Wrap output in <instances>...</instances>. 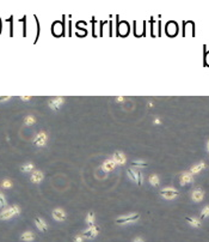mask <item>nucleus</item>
<instances>
[{
	"instance_id": "obj_1",
	"label": "nucleus",
	"mask_w": 209,
	"mask_h": 242,
	"mask_svg": "<svg viewBox=\"0 0 209 242\" xmlns=\"http://www.w3.org/2000/svg\"><path fill=\"white\" fill-rule=\"evenodd\" d=\"M21 212H22L21 206L17 205V204H13L11 206H7V208H5L4 210H1V212H0V220H11V218H13V217H16V216H19Z\"/></svg>"
},
{
	"instance_id": "obj_2",
	"label": "nucleus",
	"mask_w": 209,
	"mask_h": 242,
	"mask_svg": "<svg viewBox=\"0 0 209 242\" xmlns=\"http://www.w3.org/2000/svg\"><path fill=\"white\" fill-rule=\"evenodd\" d=\"M139 220H140V215L137 212H130V213H127V215L118 216L115 220V223L118 224V225H127V224L135 223V222H137Z\"/></svg>"
},
{
	"instance_id": "obj_3",
	"label": "nucleus",
	"mask_w": 209,
	"mask_h": 242,
	"mask_svg": "<svg viewBox=\"0 0 209 242\" xmlns=\"http://www.w3.org/2000/svg\"><path fill=\"white\" fill-rule=\"evenodd\" d=\"M127 176L129 177L130 181L135 182L137 186H142L143 176H142V173H141V171H139V170H136V169H134V168H129V169L127 170Z\"/></svg>"
},
{
	"instance_id": "obj_4",
	"label": "nucleus",
	"mask_w": 209,
	"mask_h": 242,
	"mask_svg": "<svg viewBox=\"0 0 209 242\" xmlns=\"http://www.w3.org/2000/svg\"><path fill=\"white\" fill-rule=\"evenodd\" d=\"M33 143L36 147H44L48 143V134L44 131H40L33 139Z\"/></svg>"
},
{
	"instance_id": "obj_5",
	"label": "nucleus",
	"mask_w": 209,
	"mask_h": 242,
	"mask_svg": "<svg viewBox=\"0 0 209 242\" xmlns=\"http://www.w3.org/2000/svg\"><path fill=\"white\" fill-rule=\"evenodd\" d=\"M64 104H65V97H61V96H56V97H52L48 99V107L54 111L61 109Z\"/></svg>"
},
{
	"instance_id": "obj_6",
	"label": "nucleus",
	"mask_w": 209,
	"mask_h": 242,
	"mask_svg": "<svg viewBox=\"0 0 209 242\" xmlns=\"http://www.w3.org/2000/svg\"><path fill=\"white\" fill-rule=\"evenodd\" d=\"M159 193H160V196H161L164 199H166V200H172V199L177 198V197L179 196V192L177 191L176 188H173V187L163 188Z\"/></svg>"
},
{
	"instance_id": "obj_7",
	"label": "nucleus",
	"mask_w": 209,
	"mask_h": 242,
	"mask_svg": "<svg viewBox=\"0 0 209 242\" xmlns=\"http://www.w3.org/2000/svg\"><path fill=\"white\" fill-rule=\"evenodd\" d=\"M99 232H100V227L97 225V224H95V225H91V227H88L87 229H85V230L83 231V236L85 239L92 240V239H95V237L98 236Z\"/></svg>"
},
{
	"instance_id": "obj_8",
	"label": "nucleus",
	"mask_w": 209,
	"mask_h": 242,
	"mask_svg": "<svg viewBox=\"0 0 209 242\" xmlns=\"http://www.w3.org/2000/svg\"><path fill=\"white\" fill-rule=\"evenodd\" d=\"M112 159L116 163V165H124L127 163V156L122 151H115L112 155Z\"/></svg>"
},
{
	"instance_id": "obj_9",
	"label": "nucleus",
	"mask_w": 209,
	"mask_h": 242,
	"mask_svg": "<svg viewBox=\"0 0 209 242\" xmlns=\"http://www.w3.org/2000/svg\"><path fill=\"white\" fill-rule=\"evenodd\" d=\"M53 218L56 220V222H64V220H66L67 218V213L66 211L64 209H61V208H55V209L53 210Z\"/></svg>"
},
{
	"instance_id": "obj_10",
	"label": "nucleus",
	"mask_w": 209,
	"mask_h": 242,
	"mask_svg": "<svg viewBox=\"0 0 209 242\" xmlns=\"http://www.w3.org/2000/svg\"><path fill=\"white\" fill-rule=\"evenodd\" d=\"M43 179H44L43 171H41L38 169H35L33 173H31V175H30V181L33 184H41L43 181Z\"/></svg>"
},
{
	"instance_id": "obj_11",
	"label": "nucleus",
	"mask_w": 209,
	"mask_h": 242,
	"mask_svg": "<svg viewBox=\"0 0 209 242\" xmlns=\"http://www.w3.org/2000/svg\"><path fill=\"white\" fill-rule=\"evenodd\" d=\"M179 181H180V185L182 186H185V185H190L194 182V175H191L189 171H183L180 176H179Z\"/></svg>"
},
{
	"instance_id": "obj_12",
	"label": "nucleus",
	"mask_w": 209,
	"mask_h": 242,
	"mask_svg": "<svg viewBox=\"0 0 209 242\" xmlns=\"http://www.w3.org/2000/svg\"><path fill=\"white\" fill-rule=\"evenodd\" d=\"M207 168V164H206V162H203V161H201V162H198L196 164H194L191 168H190V170H189V173L191 174V175H197L199 174L202 170H204Z\"/></svg>"
},
{
	"instance_id": "obj_13",
	"label": "nucleus",
	"mask_w": 209,
	"mask_h": 242,
	"mask_svg": "<svg viewBox=\"0 0 209 242\" xmlns=\"http://www.w3.org/2000/svg\"><path fill=\"white\" fill-rule=\"evenodd\" d=\"M204 198V191L202 188H195L191 193V199L195 203H201Z\"/></svg>"
},
{
	"instance_id": "obj_14",
	"label": "nucleus",
	"mask_w": 209,
	"mask_h": 242,
	"mask_svg": "<svg viewBox=\"0 0 209 242\" xmlns=\"http://www.w3.org/2000/svg\"><path fill=\"white\" fill-rule=\"evenodd\" d=\"M35 225H36V228H37L40 231L48 230V223H47L42 217H40V216L35 217Z\"/></svg>"
},
{
	"instance_id": "obj_15",
	"label": "nucleus",
	"mask_w": 209,
	"mask_h": 242,
	"mask_svg": "<svg viewBox=\"0 0 209 242\" xmlns=\"http://www.w3.org/2000/svg\"><path fill=\"white\" fill-rule=\"evenodd\" d=\"M115 168H116V163L114 162L112 158H106V159L103 162V164H102V169H103L104 171H106V173L112 171Z\"/></svg>"
},
{
	"instance_id": "obj_16",
	"label": "nucleus",
	"mask_w": 209,
	"mask_h": 242,
	"mask_svg": "<svg viewBox=\"0 0 209 242\" xmlns=\"http://www.w3.org/2000/svg\"><path fill=\"white\" fill-rule=\"evenodd\" d=\"M35 239H36L35 234H33V231H30V230L24 231L22 235H21V240H22V241H24V242H33Z\"/></svg>"
},
{
	"instance_id": "obj_17",
	"label": "nucleus",
	"mask_w": 209,
	"mask_h": 242,
	"mask_svg": "<svg viewBox=\"0 0 209 242\" xmlns=\"http://www.w3.org/2000/svg\"><path fill=\"white\" fill-rule=\"evenodd\" d=\"M36 168H35V164H33V162H26V163H24L23 165H21V171L22 173H33V170H35Z\"/></svg>"
},
{
	"instance_id": "obj_18",
	"label": "nucleus",
	"mask_w": 209,
	"mask_h": 242,
	"mask_svg": "<svg viewBox=\"0 0 209 242\" xmlns=\"http://www.w3.org/2000/svg\"><path fill=\"white\" fill-rule=\"evenodd\" d=\"M187 222L191 225V227H194V228H201L202 227V222L199 218H196V217H189L188 216L187 218Z\"/></svg>"
},
{
	"instance_id": "obj_19",
	"label": "nucleus",
	"mask_w": 209,
	"mask_h": 242,
	"mask_svg": "<svg viewBox=\"0 0 209 242\" xmlns=\"http://www.w3.org/2000/svg\"><path fill=\"white\" fill-rule=\"evenodd\" d=\"M148 182H149V185H152L153 187H157V186H159V184H160V177H159V175H157V174H151L149 177H148Z\"/></svg>"
},
{
	"instance_id": "obj_20",
	"label": "nucleus",
	"mask_w": 209,
	"mask_h": 242,
	"mask_svg": "<svg viewBox=\"0 0 209 242\" xmlns=\"http://www.w3.org/2000/svg\"><path fill=\"white\" fill-rule=\"evenodd\" d=\"M132 165L136 169H145L148 167V163L146 161H142V159H136V161H133Z\"/></svg>"
},
{
	"instance_id": "obj_21",
	"label": "nucleus",
	"mask_w": 209,
	"mask_h": 242,
	"mask_svg": "<svg viewBox=\"0 0 209 242\" xmlns=\"http://www.w3.org/2000/svg\"><path fill=\"white\" fill-rule=\"evenodd\" d=\"M95 222H96V213L90 211L86 216V224L88 227H91V225H95Z\"/></svg>"
},
{
	"instance_id": "obj_22",
	"label": "nucleus",
	"mask_w": 209,
	"mask_h": 242,
	"mask_svg": "<svg viewBox=\"0 0 209 242\" xmlns=\"http://www.w3.org/2000/svg\"><path fill=\"white\" fill-rule=\"evenodd\" d=\"M36 118L33 116V114H28L25 118H24V123H25V126H33L36 123Z\"/></svg>"
},
{
	"instance_id": "obj_23",
	"label": "nucleus",
	"mask_w": 209,
	"mask_h": 242,
	"mask_svg": "<svg viewBox=\"0 0 209 242\" xmlns=\"http://www.w3.org/2000/svg\"><path fill=\"white\" fill-rule=\"evenodd\" d=\"M0 186L4 188V189H11L13 187V182H12L11 179H4L0 184Z\"/></svg>"
},
{
	"instance_id": "obj_24",
	"label": "nucleus",
	"mask_w": 209,
	"mask_h": 242,
	"mask_svg": "<svg viewBox=\"0 0 209 242\" xmlns=\"http://www.w3.org/2000/svg\"><path fill=\"white\" fill-rule=\"evenodd\" d=\"M5 208H7V200H6V197L2 192H0V209L4 210Z\"/></svg>"
},
{
	"instance_id": "obj_25",
	"label": "nucleus",
	"mask_w": 209,
	"mask_h": 242,
	"mask_svg": "<svg viewBox=\"0 0 209 242\" xmlns=\"http://www.w3.org/2000/svg\"><path fill=\"white\" fill-rule=\"evenodd\" d=\"M207 217H209V205L204 206V208H203V210L201 211L199 220H204V218H207Z\"/></svg>"
},
{
	"instance_id": "obj_26",
	"label": "nucleus",
	"mask_w": 209,
	"mask_h": 242,
	"mask_svg": "<svg viewBox=\"0 0 209 242\" xmlns=\"http://www.w3.org/2000/svg\"><path fill=\"white\" fill-rule=\"evenodd\" d=\"M85 241V237L83 236V234H78L73 237V242H84Z\"/></svg>"
},
{
	"instance_id": "obj_27",
	"label": "nucleus",
	"mask_w": 209,
	"mask_h": 242,
	"mask_svg": "<svg viewBox=\"0 0 209 242\" xmlns=\"http://www.w3.org/2000/svg\"><path fill=\"white\" fill-rule=\"evenodd\" d=\"M11 99V96H0V102H7Z\"/></svg>"
},
{
	"instance_id": "obj_28",
	"label": "nucleus",
	"mask_w": 209,
	"mask_h": 242,
	"mask_svg": "<svg viewBox=\"0 0 209 242\" xmlns=\"http://www.w3.org/2000/svg\"><path fill=\"white\" fill-rule=\"evenodd\" d=\"M19 99H22L23 102H29V101L33 99V97H31V96H21Z\"/></svg>"
},
{
	"instance_id": "obj_29",
	"label": "nucleus",
	"mask_w": 209,
	"mask_h": 242,
	"mask_svg": "<svg viewBox=\"0 0 209 242\" xmlns=\"http://www.w3.org/2000/svg\"><path fill=\"white\" fill-rule=\"evenodd\" d=\"M116 102H118V103H122V102H124V97H123V96H118V97H116Z\"/></svg>"
},
{
	"instance_id": "obj_30",
	"label": "nucleus",
	"mask_w": 209,
	"mask_h": 242,
	"mask_svg": "<svg viewBox=\"0 0 209 242\" xmlns=\"http://www.w3.org/2000/svg\"><path fill=\"white\" fill-rule=\"evenodd\" d=\"M133 242H145V240H143L142 237H139V236H137V237H135V239L133 240Z\"/></svg>"
},
{
	"instance_id": "obj_31",
	"label": "nucleus",
	"mask_w": 209,
	"mask_h": 242,
	"mask_svg": "<svg viewBox=\"0 0 209 242\" xmlns=\"http://www.w3.org/2000/svg\"><path fill=\"white\" fill-rule=\"evenodd\" d=\"M154 125H161V120L159 118H155L154 119Z\"/></svg>"
},
{
	"instance_id": "obj_32",
	"label": "nucleus",
	"mask_w": 209,
	"mask_h": 242,
	"mask_svg": "<svg viewBox=\"0 0 209 242\" xmlns=\"http://www.w3.org/2000/svg\"><path fill=\"white\" fill-rule=\"evenodd\" d=\"M153 106H154V103H153V102H148V107H149V108H152Z\"/></svg>"
},
{
	"instance_id": "obj_33",
	"label": "nucleus",
	"mask_w": 209,
	"mask_h": 242,
	"mask_svg": "<svg viewBox=\"0 0 209 242\" xmlns=\"http://www.w3.org/2000/svg\"><path fill=\"white\" fill-rule=\"evenodd\" d=\"M207 150H208V154H209V139H208V143H207Z\"/></svg>"
}]
</instances>
